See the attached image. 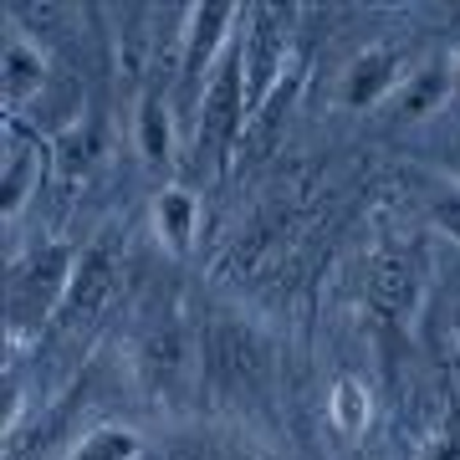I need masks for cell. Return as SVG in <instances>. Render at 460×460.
<instances>
[{
  "label": "cell",
  "instance_id": "obj_5",
  "mask_svg": "<svg viewBox=\"0 0 460 460\" xmlns=\"http://www.w3.org/2000/svg\"><path fill=\"white\" fill-rule=\"evenodd\" d=\"M296 11L292 5H246L241 21V57H246V102L251 113L292 77V41H296Z\"/></svg>",
  "mask_w": 460,
  "mask_h": 460
},
{
  "label": "cell",
  "instance_id": "obj_12",
  "mask_svg": "<svg viewBox=\"0 0 460 460\" xmlns=\"http://www.w3.org/2000/svg\"><path fill=\"white\" fill-rule=\"evenodd\" d=\"M133 148L144 164H174V148H180V113H174V98L169 87L144 83L138 87V102H133Z\"/></svg>",
  "mask_w": 460,
  "mask_h": 460
},
{
  "label": "cell",
  "instance_id": "obj_17",
  "mask_svg": "<svg viewBox=\"0 0 460 460\" xmlns=\"http://www.w3.org/2000/svg\"><path fill=\"white\" fill-rule=\"evenodd\" d=\"M102 148H108V123H102L98 113H83L66 133H57V138H51V174H57V180H66V184L87 180V174L98 169Z\"/></svg>",
  "mask_w": 460,
  "mask_h": 460
},
{
  "label": "cell",
  "instance_id": "obj_15",
  "mask_svg": "<svg viewBox=\"0 0 460 460\" xmlns=\"http://www.w3.org/2000/svg\"><path fill=\"white\" fill-rule=\"evenodd\" d=\"M148 215H154V235L164 241L169 256H190L195 251L199 226H205V199L190 184H164L154 195V205H148Z\"/></svg>",
  "mask_w": 460,
  "mask_h": 460
},
{
  "label": "cell",
  "instance_id": "obj_10",
  "mask_svg": "<svg viewBox=\"0 0 460 460\" xmlns=\"http://www.w3.org/2000/svg\"><path fill=\"white\" fill-rule=\"evenodd\" d=\"M404 51L389 47V41H374V47H363L353 62L343 66V77H338V102H343L348 113H374L384 102L394 98V87L404 83Z\"/></svg>",
  "mask_w": 460,
  "mask_h": 460
},
{
  "label": "cell",
  "instance_id": "obj_18",
  "mask_svg": "<svg viewBox=\"0 0 460 460\" xmlns=\"http://www.w3.org/2000/svg\"><path fill=\"white\" fill-rule=\"evenodd\" d=\"M328 425L338 440H363L368 425H374V394H368V384L353 374H338L328 389Z\"/></svg>",
  "mask_w": 460,
  "mask_h": 460
},
{
  "label": "cell",
  "instance_id": "obj_3",
  "mask_svg": "<svg viewBox=\"0 0 460 460\" xmlns=\"http://www.w3.org/2000/svg\"><path fill=\"white\" fill-rule=\"evenodd\" d=\"M251 102H246V57H241V36L230 41V51L220 57L210 87L199 98V113L190 123V148L205 154L220 174H230V159H235V144L246 133Z\"/></svg>",
  "mask_w": 460,
  "mask_h": 460
},
{
  "label": "cell",
  "instance_id": "obj_8",
  "mask_svg": "<svg viewBox=\"0 0 460 460\" xmlns=\"http://www.w3.org/2000/svg\"><path fill=\"white\" fill-rule=\"evenodd\" d=\"M51 169V144L21 123H0V220L11 226L36 199Z\"/></svg>",
  "mask_w": 460,
  "mask_h": 460
},
{
  "label": "cell",
  "instance_id": "obj_7",
  "mask_svg": "<svg viewBox=\"0 0 460 460\" xmlns=\"http://www.w3.org/2000/svg\"><path fill=\"white\" fill-rule=\"evenodd\" d=\"M51 77H57V66L36 47V36L21 31V21L5 16V36H0V108H5V123L31 113L36 98L51 87Z\"/></svg>",
  "mask_w": 460,
  "mask_h": 460
},
{
  "label": "cell",
  "instance_id": "obj_4",
  "mask_svg": "<svg viewBox=\"0 0 460 460\" xmlns=\"http://www.w3.org/2000/svg\"><path fill=\"white\" fill-rule=\"evenodd\" d=\"M133 374L154 399L180 404L199 389V332L180 313L154 317L133 343Z\"/></svg>",
  "mask_w": 460,
  "mask_h": 460
},
{
  "label": "cell",
  "instance_id": "obj_1",
  "mask_svg": "<svg viewBox=\"0 0 460 460\" xmlns=\"http://www.w3.org/2000/svg\"><path fill=\"white\" fill-rule=\"evenodd\" d=\"M77 256L83 251L72 241H36L5 266V338L11 348L36 343L66 307L72 277H77Z\"/></svg>",
  "mask_w": 460,
  "mask_h": 460
},
{
  "label": "cell",
  "instance_id": "obj_16",
  "mask_svg": "<svg viewBox=\"0 0 460 460\" xmlns=\"http://www.w3.org/2000/svg\"><path fill=\"white\" fill-rule=\"evenodd\" d=\"M296 93H302V62L292 66V77L271 93V98L256 108V113L246 118V133H241V144H235V159H230V169L235 164H261V159H271V148H277L281 138V123L292 118V102Z\"/></svg>",
  "mask_w": 460,
  "mask_h": 460
},
{
  "label": "cell",
  "instance_id": "obj_2",
  "mask_svg": "<svg viewBox=\"0 0 460 460\" xmlns=\"http://www.w3.org/2000/svg\"><path fill=\"white\" fill-rule=\"evenodd\" d=\"M241 21H246V5H226V0H205V5H190L184 16V51H180V72H174V113H180V128L190 133L199 113V98L210 87L220 57L230 51V41L241 36Z\"/></svg>",
  "mask_w": 460,
  "mask_h": 460
},
{
  "label": "cell",
  "instance_id": "obj_14",
  "mask_svg": "<svg viewBox=\"0 0 460 460\" xmlns=\"http://www.w3.org/2000/svg\"><path fill=\"white\" fill-rule=\"evenodd\" d=\"M450 83H456V72L445 57H429V62L410 66L404 72V83L394 87V98L384 102V113L399 118V123H420V118H435L450 98Z\"/></svg>",
  "mask_w": 460,
  "mask_h": 460
},
{
  "label": "cell",
  "instance_id": "obj_22",
  "mask_svg": "<svg viewBox=\"0 0 460 460\" xmlns=\"http://www.w3.org/2000/svg\"><path fill=\"white\" fill-rule=\"evenodd\" d=\"M456 338H460V296H456Z\"/></svg>",
  "mask_w": 460,
  "mask_h": 460
},
{
  "label": "cell",
  "instance_id": "obj_9",
  "mask_svg": "<svg viewBox=\"0 0 460 460\" xmlns=\"http://www.w3.org/2000/svg\"><path fill=\"white\" fill-rule=\"evenodd\" d=\"M113 292H118V246H113V235H98V241H87L83 256H77V277H72L66 307H62V317H57V332L93 328V317L108 313Z\"/></svg>",
  "mask_w": 460,
  "mask_h": 460
},
{
  "label": "cell",
  "instance_id": "obj_11",
  "mask_svg": "<svg viewBox=\"0 0 460 460\" xmlns=\"http://www.w3.org/2000/svg\"><path fill=\"white\" fill-rule=\"evenodd\" d=\"M425 256H414L410 246H384L368 261V302H374L378 313L389 317H404L410 323L420 313V296H425Z\"/></svg>",
  "mask_w": 460,
  "mask_h": 460
},
{
  "label": "cell",
  "instance_id": "obj_19",
  "mask_svg": "<svg viewBox=\"0 0 460 460\" xmlns=\"http://www.w3.org/2000/svg\"><path fill=\"white\" fill-rule=\"evenodd\" d=\"M138 456H144V440H138L133 425H93L66 445L62 460H138Z\"/></svg>",
  "mask_w": 460,
  "mask_h": 460
},
{
  "label": "cell",
  "instance_id": "obj_20",
  "mask_svg": "<svg viewBox=\"0 0 460 460\" xmlns=\"http://www.w3.org/2000/svg\"><path fill=\"white\" fill-rule=\"evenodd\" d=\"M425 215L445 241L460 246V180L456 174H435V180L425 184Z\"/></svg>",
  "mask_w": 460,
  "mask_h": 460
},
{
  "label": "cell",
  "instance_id": "obj_6",
  "mask_svg": "<svg viewBox=\"0 0 460 460\" xmlns=\"http://www.w3.org/2000/svg\"><path fill=\"white\" fill-rule=\"evenodd\" d=\"M266 348L261 338L230 317H215L210 328L199 332V384L220 399H241L251 389L266 384Z\"/></svg>",
  "mask_w": 460,
  "mask_h": 460
},
{
  "label": "cell",
  "instance_id": "obj_13",
  "mask_svg": "<svg viewBox=\"0 0 460 460\" xmlns=\"http://www.w3.org/2000/svg\"><path fill=\"white\" fill-rule=\"evenodd\" d=\"M154 51H159V11L154 5H118L113 11L118 77H128V83L154 77Z\"/></svg>",
  "mask_w": 460,
  "mask_h": 460
},
{
  "label": "cell",
  "instance_id": "obj_21",
  "mask_svg": "<svg viewBox=\"0 0 460 460\" xmlns=\"http://www.w3.org/2000/svg\"><path fill=\"white\" fill-rule=\"evenodd\" d=\"M420 460H460V410L445 414V425L429 435V445L420 450Z\"/></svg>",
  "mask_w": 460,
  "mask_h": 460
}]
</instances>
